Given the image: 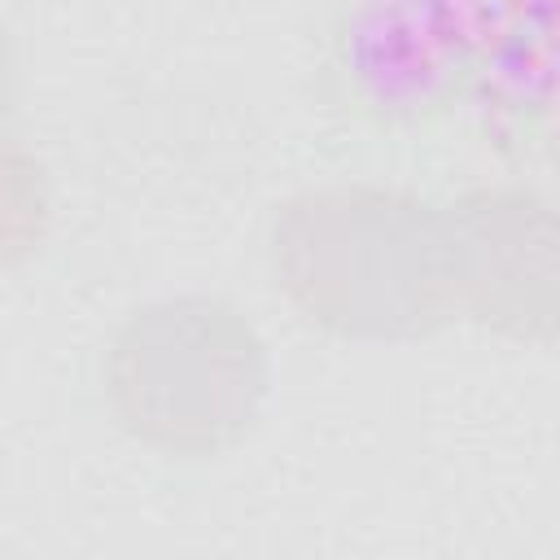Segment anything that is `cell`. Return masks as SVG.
<instances>
[{
    "label": "cell",
    "instance_id": "6da1fadb",
    "mask_svg": "<svg viewBox=\"0 0 560 560\" xmlns=\"http://www.w3.org/2000/svg\"><path fill=\"white\" fill-rule=\"evenodd\" d=\"M499 0H332L319 39L328 109L416 131L468 105Z\"/></svg>",
    "mask_w": 560,
    "mask_h": 560
},
{
    "label": "cell",
    "instance_id": "7a4b0ae2",
    "mask_svg": "<svg viewBox=\"0 0 560 560\" xmlns=\"http://www.w3.org/2000/svg\"><path fill=\"white\" fill-rule=\"evenodd\" d=\"M468 105L499 149L560 153V0H499Z\"/></svg>",
    "mask_w": 560,
    "mask_h": 560
}]
</instances>
